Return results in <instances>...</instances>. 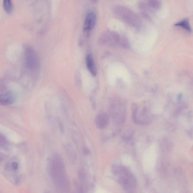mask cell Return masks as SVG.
<instances>
[{
    "label": "cell",
    "instance_id": "1",
    "mask_svg": "<svg viewBox=\"0 0 193 193\" xmlns=\"http://www.w3.org/2000/svg\"><path fill=\"white\" fill-rule=\"evenodd\" d=\"M49 167L50 175L55 184L60 188H66L67 181L65 168L61 160L58 157H54L50 161Z\"/></svg>",
    "mask_w": 193,
    "mask_h": 193
},
{
    "label": "cell",
    "instance_id": "2",
    "mask_svg": "<svg viewBox=\"0 0 193 193\" xmlns=\"http://www.w3.org/2000/svg\"><path fill=\"white\" fill-rule=\"evenodd\" d=\"M114 13L118 18L129 25L137 28L140 26L141 21L138 16L126 7L117 6L114 8Z\"/></svg>",
    "mask_w": 193,
    "mask_h": 193
},
{
    "label": "cell",
    "instance_id": "3",
    "mask_svg": "<svg viewBox=\"0 0 193 193\" xmlns=\"http://www.w3.org/2000/svg\"><path fill=\"white\" fill-rule=\"evenodd\" d=\"M26 66L31 70L38 69L39 67V61L38 55L32 47L27 46L24 51Z\"/></svg>",
    "mask_w": 193,
    "mask_h": 193
},
{
    "label": "cell",
    "instance_id": "4",
    "mask_svg": "<svg viewBox=\"0 0 193 193\" xmlns=\"http://www.w3.org/2000/svg\"><path fill=\"white\" fill-rule=\"evenodd\" d=\"M98 42L101 45L116 46L121 43V38L115 31H106L100 36Z\"/></svg>",
    "mask_w": 193,
    "mask_h": 193
},
{
    "label": "cell",
    "instance_id": "5",
    "mask_svg": "<svg viewBox=\"0 0 193 193\" xmlns=\"http://www.w3.org/2000/svg\"><path fill=\"white\" fill-rule=\"evenodd\" d=\"M122 104L118 101L112 103L110 107V112L112 117L117 122L123 123L125 119V109Z\"/></svg>",
    "mask_w": 193,
    "mask_h": 193
},
{
    "label": "cell",
    "instance_id": "6",
    "mask_svg": "<svg viewBox=\"0 0 193 193\" xmlns=\"http://www.w3.org/2000/svg\"><path fill=\"white\" fill-rule=\"evenodd\" d=\"M109 118L108 114L106 113H101L96 117V125L98 128L103 129L108 126L109 123Z\"/></svg>",
    "mask_w": 193,
    "mask_h": 193
},
{
    "label": "cell",
    "instance_id": "7",
    "mask_svg": "<svg viewBox=\"0 0 193 193\" xmlns=\"http://www.w3.org/2000/svg\"><path fill=\"white\" fill-rule=\"evenodd\" d=\"M96 17L93 13H89L86 17L84 21V28L85 31H91L95 25Z\"/></svg>",
    "mask_w": 193,
    "mask_h": 193
},
{
    "label": "cell",
    "instance_id": "8",
    "mask_svg": "<svg viewBox=\"0 0 193 193\" xmlns=\"http://www.w3.org/2000/svg\"><path fill=\"white\" fill-rule=\"evenodd\" d=\"M86 63L87 68L91 74L94 76L96 75L97 71L93 58L91 54H88L86 58Z\"/></svg>",
    "mask_w": 193,
    "mask_h": 193
},
{
    "label": "cell",
    "instance_id": "9",
    "mask_svg": "<svg viewBox=\"0 0 193 193\" xmlns=\"http://www.w3.org/2000/svg\"><path fill=\"white\" fill-rule=\"evenodd\" d=\"M15 101V97L11 92H8L2 94L0 97V103L2 105H11Z\"/></svg>",
    "mask_w": 193,
    "mask_h": 193
},
{
    "label": "cell",
    "instance_id": "10",
    "mask_svg": "<svg viewBox=\"0 0 193 193\" xmlns=\"http://www.w3.org/2000/svg\"><path fill=\"white\" fill-rule=\"evenodd\" d=\"M174 25L175 27H180L189 32H192V29L190 25L188 18H184L179 22H177Z\"/></svg>",
    "mask_w": 193,
    "mask_h": 193
},
{
    "label": "cell",
    "instance_id": "11",
    "mask_svg": "<svg viewBox=\"0 0 193 193\" xmlns=\"http://www.w3.org/2000/svg\"><path fill=\"white\" fill-rule=\"evenodd\" d=\"M3 6L5 10L8 13H11L13 9V5L11 0H4Z\"/></svg>",
    "mask_w": 193,
    "mask_h": 193
},
{
    "label": "cell",
    "instance_id": "12",
    "mask_svg": "<svg viewBox=\"0 0 193 193\" xmlns=\"http://www.w3.org/2000/svg\"><path fill=\"white\" fill-rule=\"evenodd\" d=\"M134 135V132L132 130H128L123 134V138L125 141L129 140Z\"/></svg>",
    "mask_w": 193,
    "mask_h": 193
},
{
    "label": "cell",
    "instance_id": "13",
    "mask_svg": "<svg viewBox=\"0 0 193 193\" xmlns=\"http://www.w3.org/2000/svg\"><path fill=\"white\" fill-rule=\"evenodd\" d=\"M148 4V5L151 7L157 8V9L159 8L161 5L159 1H154V0L149 1Z\"/></svg>",
    "mask_w": 193,
    "mask_h": 193
},
{
    "label": "cell",
    "instance_id": "14",
    "mask_svg": "<svg viewBox=\"0 0 193 193\" xmlns=\"http://www.w3.org/2000/svg\"><path fill=\"white\" fill-rule=\"evenodd\" d=\"M111 171H112L113 174L114 175H118L119 174V167H118L116 165H113L111 168Z\"/></svg>",
    "mask_w": 193,
    "mask_h": 193
},
{
    "label": "cell",
    "instance_id": "15",
    "mask_svg": "<svg viewBox=\"0 0 193 193\" xmlns=\"http://www.w3.org/2000/svg\"><path fill=\"white\" fill-rule=\"evenodd\" d=\"M121 44L123 47L126 48H129V44H128V42L126 38H123L121 40Z\"/></svg>",
    "mask_w": 193,
    "mask_h": 193
}]
</instances>
